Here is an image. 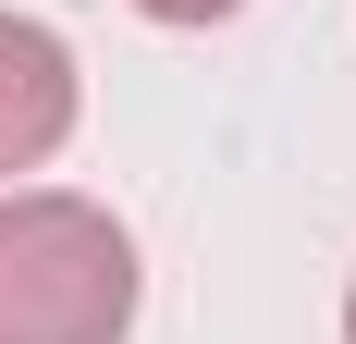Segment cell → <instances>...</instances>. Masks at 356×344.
Instances as JSON below:
<instances>
[{
  "label": "cell",
  "instance_id": "obj_1",
  "mask_svg": "<svg viewBox=\"0 0 356 344\" xmlns=\"http://www.w3.org/2000/svg\"><path fill=\"white\" fill-rule=\"evenodd\" d=\"M136 234L74 185H0V344H123Z\"/></svg>",
  "mask_w": 356,
  "mask_h": 344
},
{
  "label": "cell",
  "instance_id": "obj_2",
  "mask_svg": "<svg viewBox=\"0 0 356 344\" xmlns=\"http://www.w3.org/2000/svg\"><path fill=\"white\" fill-rule=\"evenodd\" d=\"M74 136V49L37 13H0V185Z\"/></svg>",
  "mask_w": 356,
  "mask_h": 344
},
{
  "label": "cell",
  "instance_id": "obj_3",
  "mask_svg": "<svg viewBox=\"0 0 356 344\" xmlns=\"http://www.w3.org/2000/svg\"><path fill=\"white\" fill-rule=\"evenodd\" d=\"M136 13H160V25H221V13H246V0H136Z\"/></svg>",
  "mask_w": 356,
  "mask_h": 344
},
{
  "label": "cell",
  "instance_id": "obj_4",
  "mask_svg": "<svg viewBox=\"0 0 356 344\" xmlns=\"http://www.w3.org/2000/svg\"><path fill=\"white\" fill-rule=\"evenodd\" d=\"M344 344H356V283H344Z\"/></svg>",
  "mask_w": 356,
  "mask_h": 344
}]
</instances>
